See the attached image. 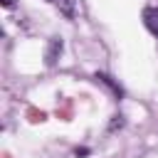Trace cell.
I'll return each mask as SVG.
<instances>
[{"label": "cell", "mask_w": 158, "mask_h": 158, "mask_svg": "<svg viewBox=\"0 0 158 158\" xmlns=\"http://www.w3.org/2000/svg\"><path fill=\"white\" fill-rule=\"evenodd\" d=\"M52 2H54V0H52Z\"/></svg>", "instance_id": "cell-4"}, {"label": "cell", "mask_w": 158, "mask_h": 158, "mask_svg": "<svg viewBox=\"0 0 158 158\" xmlns=\"http://www.w3.org/2000/svg\"><path fill=\"white\" fill-rule=\"evenodd\" d=\"M59 52H62V40H52V42H49V49H47V57H44L49 67L57 62V54H59Z\"/></svg>", "instance_id": "cell-2"}, {"label": "cell", "mask_w": 158, "mask_h": 158, "mask_svg": "<svg viewBox=\"0 0 158 158\" xmlns=\"http://www.w3.org/2000/svg\"><path fill=\"white\" fill-rule=\"evenodd\" d=\"M0 2H2V7H12L15 5V0H0Z\"/></svg>", "instance_id": "cell-3"}, {"label": "cell", "mask_w": 158, "mask_h": 158, "mask_svg": "<svg viewBox=\"0 0 158 158\" xmlns=\"http://www.w3.org/2000/svg\"><path fill=\"white\" fill-rule=\"evenodd\" d=\"M143 22H146V27L158 37V7H146V10H143Z\"/></svg>", "instance_id": "cell-1"}]
</instances>
